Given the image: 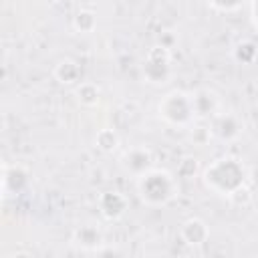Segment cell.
Segmentation results:
<instances>
[{
    "label": "cell",
    "instance_id": "obj_17",
    "mask_svg": "<svg viewBox=\"0 0 258 258\" xmlns=\"http://www.w3.org/2000/svg\"><path fill=\"white\" fill-rule=\"evenodd\" d=\"M202 173V167H200V163H198V159L196 157H191V155H187V157H183L179 163H177V177H194L196 173Z\"/></svg>",
    "mask_w": 258,
    "mask_h": 258
},
{
    "label": "cell",
    "instance_id": "obj_12",
    "mask_svg": "<svg viewBox=\"0 0 258 258\" xmlns=\"http://www.w3.org/2000/svg\"><path fill=\"white\" fill-rule=\"evenodd\" d=\"M52 77H54L60 85H67V87L79 85V83H81V67H79L77 60L64 56V58H60V60L54 64Z\"/></svg>",
    "mask_w": 258,
    "mask_h": 258
},
{
    "label": "cell",
    "instance_id": "obj_5",
    "mask_svg": "<svg viewBox=\"0 0 258 258\" xmlns=\"http://www.w3.org/2000/svg\"><path fill=\"white\" fill-rule=\"evenodd\" d=\"M121 167L125 169V173L133 175L135 179L141 177L143 173H147L153 167V153L149 147L145 145H133L129 147L123 157H121Z\"/></svg>",
    "mask_w": 258,
    "mask_h": 258
},
{
    "label": "cell",
    "instance_id": "obj_10",
    "mask_svg": "<svg viewBox=\"0 0 258 258\" xmlns=\"http://www.w3.org/2000/svg\"><path fill=\"white\" fill-rule=\"evenodd\" d=\"M179 238L185 246H191V248H198V246H204L208 240H210V228L208 224L202 220V218H187L181 222L179 226Z\"/></svg>",
    "mask_w": 258,
    "mask_h": 258
},
{
    "label": "cell",
    "instance_id": "obj_23",
    "mask_svg": "<svg viewBox=\"0 0 258 258\" xmlns=\"http://www.w3.org/2000/svg\"><path fill=\"white\" fill-rule=\"evenodd\" d=\"M8 258H32L28 252H12Z\"/></svg>",
    "mask_w": 258,
    "mask_h": 258
},
{
    "label": "cell",
    "instance_id": "obj_6",
    "mask_svg": "<svg viewBox=\"0 0 258 258\" xmlns=\"http://www.w3.org/2000/svg\"><path fill=\"white\" fill-rule=\"evenodd\" d=\"M210 131H212V137L224 143H232L242 135L244 123L236 113H218L210 121Z\"/></svg>",
    "mask_w": 258,
    "mask_h": 258
},
{
    "label": "cell",
    "instance_id": "obj_21",
    "mask_svg": "<svg viewBox=\"0 0 258 258\" xmlns=\"http://www.w3.org/2000/svg\"><path fill=\"white\" fill-rule=\"evenodd\" d=\"M230 200H232L234 204H238V206H246V204L252 200V196H250V191H248L246 187H242V189H238Z\"/></svg>",
    "mask_w": 258,
    "mask_h": 258
},
{
    "label": "cell",
    "instance_id": "obj_8",
    "mask_svg": "<svg viewBox=\"0 0 258 258\" xmlns=\"http://www.w3.org/2000/svg\"><path fill=\"white\" fill-rule=\"evenodd\" d=\"M127 206H129V200L125 198V194L117 191V189H111V191H103L97 200V208H99V214L109 220V222H115L119 218L125 216L127 212Z\"/></svg>",
    "mask_w": 258,
    "mask_h": 258
},
{
    "label": "cell",
    "instance_id": "obj_20",
    "mask_svg": "<svg viewBox=\"0 0 258 258\" xmlns=\"http://www.w3.org/2000/svg\"><path fill=\"white\" fill-rule=\"evenodd\" d=\"M212 137V131H210V127H194V131H191V139H194V143H198V145H206V141Z\"/></svg>",
    "mask_w": 258,
    "mask_h": 258
},
{
    "label": "cell",
    "instance_id": "obj_14",
    "mask_svg": "<svg viewBox=\"0 0 258 258\" xmlns=\"http://www.w3.org/2000/svg\"><path fill=\"white\" fill-rule=\"evenodd\" d=\"M232 56L238 64H254L258 60V46L254 40L250 38H244V40H238L232 48Z\"/></svg>",
    "mask_w": 258,
    "mask_h": 258
},
{
    "label": "cell",
    "instance_id": "obj_19",
    "mask_svg": "<svg viewBox=\"0 0 258 258\" xmlns=\"http://www.w3.org/2000/svg\"><path fill=\"white\" fill-rule=\"evenodd\" d=\"M210 10H216V12H224V14H232V12H238L244 8L242 2H234V4H222V2H210L208 4Z\"/></svg>",
    "mask_w": 258,
    "mask_h": 258
},
{
    "label": "cell",
    "instance_id": "obj_15",
    "mask_svg": "<svg viewBox=\"0 0 258 258\" xmlns=\"http://www.w3.org/2000/svg\"><path fill=\"white\" fill-rule=\"evenodd\" d=\"M71 26L79 34H91L97 28V14L89 8H79L71 18Z\"/></svg>",
    "mask_w": 258,
    "mask_h": 258
},
{
    "label": "cell",
    "instance_id": "obj_11",
    "mask_svg": "<svg viewBox=\"0 0 258 258\" xmlns=\"http://www.w3.org/2000/svg\"><path fill=\"white\" fill-rule=\"evenodd\" d=\"M73 242L75 246H79L81 250H91V252H97L101 246H103V234L97 226L93 224H85V226H79L75 232H73Z\"/></svg>",
    "mask_w": 258,
    "mask_h": 258
},
{
    "label": "cell",
    "instance_id": "obj_22",
    "mask_svg": "<svg viewBox=\"0 0 258 258\" xmlns=\"http://www.w3.org/2000/svg\"><path fill=\"white\" fill-rule=\"evenodd\" d=\"M248 8H250V18H252V24H254V26H256V30H258V0L250 2V4H248Z\"/></svg>",
    "mask_w": 258,
    "mask_h": 258
},
{
    "label": "cell",
    "instance_id": "obj_2",
    "mask_svg": "<svg viewBox=\"0 0 258 258\" xmlns=\"http://www.w3.org/2000/svg\"><path fill=\"white\" fill-rule=\"evenodd\" d=\"M135 189H137L139 200L149 208L167 206L179 194L175 175L169 173L167 169H159V167H151L147 173L137 177Z\"/></svg>",
    "mask_w": 258,
    "mask_h": 258
},
{
    "label": "cell",
    "instance_id": "obj_24",
    "mask_svg": "<svg viewBox=\"0 0 258 258\" xmlns=\"http://www.w3.org/2000/svg\"><path fill=\"white\" fill-rule=\"evenodd\" d=\"M248 258H258V254H252V256H248Z\"/></svg>",
    "mask_w": 258,
    "mask_h": 258
},
{
    "label": "cell",
    "instance_id": "obj_9",
    "mask_svg": "<svg viewBox=\"0 0 258 258\" xmlns=\"http://www.w3.org/2000/svg\"><path fill=\"white\" fill-rule=\"evenodd\" d=\"M191 103H194V115H196L198 121H212L218 115L220 99L210 89H198V91H194L191 93Z\"/></svg>",
    "mask_w": 258,
    "mask_h": 258
},
{
    "label": "cell",
    "instance_id": "obj_18",
    "mask_svg": "<svg viewBox=\"0 0 258 258\" xmlns=\"http://www.w3.org/2000/svg\"><path fill=\"white\" fill-rule=\"evenodd\" d=\"M95 258H127V256H125V252H123L119 246L103 244V246L95 252Z\"/></svg>",
    "mask_w": 258,
    "mask_h": 258
},
{
    "label": "cell",
    "instance_id": "obj_3",
    "mask_svg": "<svg viewBox=\"0 0 258 258\" xmlns=\"http://www.w3.org/2000/svg\"><path fill=\"white\" fill-rule=\"evenodd\" d=\"M157 115L171 127H179V129L191 127L196 121L191 93L181 89L167 91L157 103Z\"/></svg>",
    "mask_w": 258,
    "mask_h": 258
},
{
    "label": "cell",
    "instance_id": "obj_7",
    "mask_svg": "<svg viewBox=\"0 0 258 258\" xmlns=\"http://www.w3.org/2000/svg\"><path fill=\"white\" fill-rule=\"evenodd\" d=\"M30 183V173L20 163H4L2 165V191L4 196H18Z\"/></svg>",
    "mask_w": 258,
    "mask_h": 258
},
{
    "label": "cell",
    "instance_id": "obj_16",
    "mask_svg": "<svg viewBox=\"0 0 258 258\" xmlns=\"http://www.w3.org/2000/svg\"><path fill=\"white\" fill-rule=\"evenodd\" d=\"M95 145L97 149H101L103 153H113L119 145H121V135L117 133V129L113 127H103L97 131L95 135Z\"/></svg>",
    "mask_w": 258,
    "mask_h": 258
},
{
    "label": "cell",
    "instance_id": "obj_13",
    "mask_svg": "<svg viewBox=\"0 0 258 258\" xmlns=\"http://www.w3.org/2000/svg\"><path fill=\"white\" fill-rule=\"evenodd\" d=\"M75 99L81 107L85 109H93L99 105L101 101V89L97 87V83H91V81H83L75 87Z\"/></svg>",
    "mask_w": 258,
    "mask_h": 258
},
{
    "label": "cell",
    "instance_id": "obj_4",
    "mask_svg": "<svg viewBox=\"0 0 258 258\" xmlns=\"http://www.w3.org/2000/svg\"><path fill=\"white\" fill-rule=\"evenodd\" d=\"M141 75L149 85H155V87L167 85L173 75L169 48H165L163 44H153L145 54V60L141 64Z\"/></svg>",
    "mask_w": 258,
    "mask_h": 258
},
{
    "label": "cell",
    "instance_id": "obj_1",
    "mask_svg": "<svg viewBox=\"0 0 258 258\" xmlns=\"http://www.w3.org/2000/svg\"><path fill=\"white\" fill-rule=\"evenodd\" d=\"M202 183L208 191L232 198L238 189L244 187L246 167L234 155H220L202 167Z\"/></svg>",
    "mask_w": 258,
    "mask_h": 258
}]
</instances>
